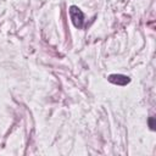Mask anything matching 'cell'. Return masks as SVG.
Returning a JSON list of instances; mask_svg holds the SVG:
<instances>
[{
  "mask_svg": "<svg viewBox=\"0 0 156 156\" xmlns=\"http://www.w3.org/2000/svg\"><path fill=\"white\" fill-rule=\"evenodd\" d=\"M149 126H150V129L155 130V118L154 117H150L149 118Z\"/></svg>",
  "mask_w": 156,
  "mask_h": 156,
  "instance_id": "obj_3",
  "label": "cell"
},
{
  "mask_svg": "<svg viewBox=\"0 0 156 156\" xmlns=\"http://www.w3.org/2000/svg\"><path fill=\"white\" fill-rule=\"evenodd\" d=\"M107 79L110 83L116 84V85H121V87L127 85L130 82V78L128 76H124V74H110Z\"/></svg>",
  "mask_w": 156,
  "mask_h": 156,
  "instance_id": "obj_2",
  "label": "cell"
},
{
  "mask_svg": "<svg viewBox=\"0 0 156 156\" xmlns=\"http://www.w3.org/2000/svg\"><path fill=\"white\" fill-rule=\"evenodd\" d=\"M69 17L72 20V23L74 27L77 28H82L83 27V22H84V13L82 12V10L74 5H72L69 7Z\"/></svg>",
  "mask_w": 156,
  "mask_h": 156,
  "instance_id": "obj_1",
  "label": "cell"
}]
</instances>
